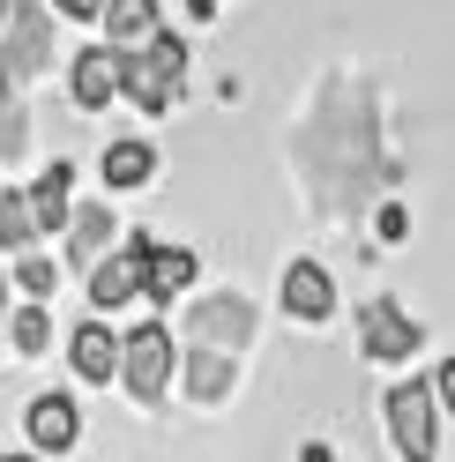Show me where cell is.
Segmentation results:
<instances>
[{
	"label": "cell",
	"instance_id": "1",
	"mask_svg": "<svg viewBox=\"0 0 455 462\" xmlns=\"http://www.w3.org/2000/svg\"><path fill=\"white\" fill-rule=\"evenodd\" d=\"M180 75H187V45L164 38V31L142 45V52H120V90H127L142 112H164V105H172Z\"/></svg>",
	"mask_w": 455,
	"mask_h": 462
},
{
	"label": "cell",
	"instance_id": "2",
	"mask_svg": "<svg viewBox=\"0 0 455 462\" xmlns=\"http://www.w3.org/2000/svg\"><path fill=\"white\" fill-rule=\"evenodd\" d=\"M45 60H52V15L38 8V0H15L8 8V38H0V90L31 82Z\"/></svg>",
	"mask_w": 455,
	"mask_h": 462
},
{
	"label": "cell",
	"instance_id": "3",
	"mask_svg": "<svg viewBox=\"0 0 455 462\" xmlns=\"http://www.w3.org/2000/svg\"><path fill=\"white\" fill-rule=\"evenodd\" d=\"M388 425H395L404 462H433V448H441V395L425 381H395L388 388Z\"/></svg>",
	"mask_w": 455,
	"mask_h": 462
},
{
	"label": "cell",
	"instance_id": "4",
	"mask_svg": "<svg viewBox=\"0 0 455 462\" xmlns=\"http://www.w3.org/2000/svg\"><path fill=\"white\" fill-rule=\"evenodd\" d=\"M120 381H127L135 402H157V395H164V381H172V336H164V321L127 328V343H120Z\"/></svg>",
	"mask_w": 455,
	"mask_h": 462
},
{
	"label": "cell",
	"instance_id": "5",
	"mask_svg": "<svg viewBox=\"0 0 455 462\" xmlns=\"http://www.w3.org/2000/svg\"><path fill=\"white\" fill-rule=\"evenodd\" d=\"M150 254H157V239H142V231H135L112 262H98L90 269V306H127L142 283H150Z\"/></svg>",
	"mask_w": 455,
	"mask_h": 462
},
{
	"label": "cell",
	"instance_id": "6",
	"mask_svg": "<svg viewBox=\"0 0 455 462\" xmlns=\"http://www.w3.org/2000/svg\"><path fill=\"white\" fill-rule=\"evenodd\" d=\"M358 328H366V358H411L418 351V321L395 299H374L358 313Z\"/></svg>",
	"mask_w": 455,
	"mask_h": 462
},
{
	"label": "cell",
	"instance_id": "7",
	"mask_svg": "<svg viewBox=\"0 0 455 462\" xmlns=\"http://www.w3.org/2000/svg\"><path fill=\"white\" fill-rule=\"evenodd\" d=\"M68 90H75V105H82V112L112 105V90H120V45H90V52H75Z\"/></svg>",
	"mask_w": 455,
	"mask_h": 462
},
{
	"label": "cell",
	"instance_id": "8",
	"mask_svg": "<svg viewBox=\"0 0 455 462\" xmlns=\"http://www.w3.org/2000/svg\"><path fill=\"white\" fill-rule=\"evenodd\" d=\"M23 432H31V448H52V455H60V448H75L82 411H75L68 395H38L31 411H23Z\"/></svg>",
	"mask_w": 455,
	"mask_h": 462
},
{
	"label": "cell",
	"instance_id": "9",
	"mask_svg": "<svg viewBox=\"0 0 455 462\" xmlns=\"http://www.w3.org/2000/svg\"><path fill=\"white\" fill-rule=\"evenodd\" d=\"M187 328L202 336V343H232V351H239V343L254 336V306L246 299H202V306L187 313Z\"/></svg>",
	"mask_w": 455,
	"mask_h": 462
},
{
	"label": "cell",
	"instance_id": "10",
	"mask_svg": "<svg viewBox=\"0 0 455 462\" xmlns=\"http://www.w3.org/2000/svg\"><path fill=\"white\" fill-rule=\"evenodd\" d=\"M329 306H336L329 269H314V262H292V269H283V313H299V321H329Z\"/></svg>",
	"mask_w": 455,
	"mask_h": 462
},
{
	"label": "cell",
	"instance_id": "11",
	"mask_svg": "<svg viewBox=\"0 0 455 462\" xmlns=\"http://www.w3.org/2000/svg\"><path fill=\"white\" fill-rule=\"evenodd\" d=\"M68 187H75V164H68V157H52V164L38 171V187H31L38 231H60V224H75V201H68Z\"/></svg>",
	"mask_w": 455,
	"mask_h": 462
},
{
	"label": "cell",
	"instance_id": "12",
	"mask_svg": "<svg viewBox=\"0 0 455 462\" xmlns=\"http://www.w3.org/2000/svg\"><path fill=\"white\" fill-rule=\"evenodd\" d=\"M105 31L120 52H142L157 38V0H105Z\"/></svg>",
	"mask_w": 455,
	"mask_h": 462
},
{
	"label": "cell",
	"instance_id": "13",
	"mask_svg": "<svg viewBox=\"0 0 455 462\" xmlns=\"http://www.w3.org/2000/svg\"><path fill=\"white\" fill-rule=\"evenodd\" d=\"M194 269H202V262H194L187 246H157V254H150V283H142V291H150L157 306H172L187 283H194Z\"/></svg>",
	"mask_w": 455,
	"mask_h": 462
},
{
	"label": "cell",
	"instance_id": "14",
	"mask_svg": "<svg viewBox=\"0 0 455 462\" xmlns=\"http://www.w3.org/2000/svg\"><path fill=\"white\" fill-rule=\"evenodd\" d=\"M68 358H75V373L82 381H112L120 373V343H112V328H75V343H68Z\"/></svg>",
	"mask_w": 455,
	"mask_h": 462
},
{
	"label": "cell",
	"instance_id": "15",
	"mask_svg": "<svg viewBox=\"0 0 455 462\" xmlns=\"http://www.w3.org/2000/svg\"><path fill=\"white\" fill-rule=\"evenodd\" d=\"M105 239H112V209H75V224H68V262H75V269H98Z\"/></svg>",
	"mask_w": 455,
	"mask_h": 462
},
{
	"label": "cell",
	"instance_id": "16",
	"mask_svg": "<svg viewBox=\"0 0 455 462\" xmlns=\"http://www.w3.org/2000/svg\"><path fill=\"white\" fill-rule=\"evenodd\" d=\"M150 171H157L150 142H112V150H105V187H142Z\"/></svg>",
	"mask_w": 455,
	"mask_h": 462
},
{
	"label": "cell",
	"instance_id": "17",
	"mask_svg": "<svg viewBox=\"0 0 455 462\" xmlns=\"http://www.w3.org/2000/svg\"><path fill=\"white\" fill-rule=\"evenodd\" d=\"M224 388H232V358H224V351H194L187 358V395L194 402H217Z\"/></svg>",
	"mask_w": 455,
	"mask_h": 462
},
{
	"label": "cell",
	"instance_id": "18",
	"mask_svg": "<svg viewBox=\"0 0 455 462\" xmlns=\"http://www.w3.org/2000/svg\"><path fill=\"white\" fill-rule=\"evenodd\" d=\"M38 239V209H31V194H0V246H31Z\"/></svg>",
	"mask_w": 455,
	"mask_h": 462
},
{
	"label": "cell",
	"instance_id": "19",
	"mask_svg": "<svg viewBox=\"0 0 455 462\" xmlns=\"http://www.w3.org/2000/svg\"><path fill=\"white\" fill-rule=\"evenodd\" d=\"M8 343H15L23 358H38L45 343H52V313H45V306H23L15 321H8Z\"/></svg>",
	"mask_w": 455,
	"mask_h": 462
},
{
	"label": "cell",
	"instance_id": "20",
	"mask_svg": "<svg viewBox=\"0 0 455 462\" xmlns=\"http://www.w3.org/2000/svg\"><path fill=\"white\" fill-rule=\"evenodd\" d=\"M15 283H23L31 299H52V283H60V269H52L45 254H23V262H15Z\"/></svg>",
	"mask_w": 455,
	"mask_h": 462
},
{
	"label": "cell",
	"instance_id": "21",
	"mask_svg": "<svg viewBox=\"0 0 455 462\" xmlns=\"http://www.w3.org/2000/svg\"><path fill=\"white\" fill-rule=\"evenodd\" d=\"M8 157H23V112L8 105V90H0V164Z\"/></svg>",
	"mask_w": 455,
	"mask_h": 462
},
{
	"label": "cell",
	"instance_id": "22",
	"mask_svg": "<svg viewBox=\"0 0 455 462\" xmlns=\"http://www.w3.org/2000/svg\"><path fill=\"white\" fill-rule=\"evenodd\" d=\"M433 395H441V411H455V358L433 373Z\"/></svg>",
	"mask_w": 455,
	"mask_h": 462
},
{
	"label": "cell",
	"instance_id": "23",
	"mask_svg": "<svg viewBox=\"0 0 455 462\" xmlns=\"http://www.w3.org/2000/svg\"><path fill=\"white\" fill-rule=\"evenodd\" d=\"M60 15H75V23H90V15H105V0H52Z\"/></svg>",
	"mask_w": 455,
	"mask_h": 462
},
{
	"label": "cell",
	"instance_id": "24",
	"mask_svg": "<svg viewBox=\"0 0 455 462\" xmlns=\"http://www.w3.org/2000/svg\"><path fill=\"white\" fill-rule=\"evenodd\" d=\"M187 15H194V23H209V15H217V0H187Z\"/></svg>",
	"mask_w": 455,
	"mask_h": 462
},
{
	"label": "cell",
	"instance_id": "25",
	"mask_svg": "<svg viewBox=\"0 0 455 462\" xmlns=\"http://www.w3.org/2000/svg\"><path fill=\"white\" fill-rule=\"evenodd\" d=\"M0 328H8V269H0Z\"/></svg>",
	"mask_w": 455,
	"mask_h": 462
},
{
	"label": "cell",
	"instance_id": "26",
	"mask_svg": "<svg viewBox=\"0 0 455 462\" xmlns=\"http://www.w3.org/2000/svg\"><path fill=\"white\" fill-rule=\"evenodd\" d=\"M8 8H15V0H0V31H8Z\"/></svg>",
	"mask_w": 455,
	"mask_h": 462
},
{
	"label": "cell",
	"instance_id": "27",
	"mask_svg": "<svg viewBox=\"0 0 455 462\" xmlns=\"http://www.w3.org/2000/svg\"><path fill=\"white\" fill-rule=\"evenodd\" d=\"M8 462H38V455H8Z\"/></svg>",
	"mask_w": 455,
	"mask_h": 462
}]
</instances>
